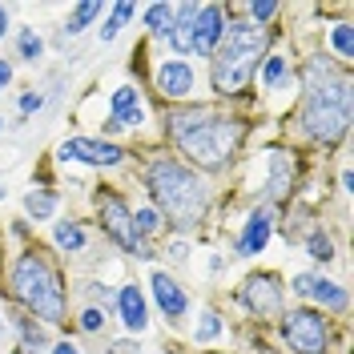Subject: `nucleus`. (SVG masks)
<instances>
[{
    "mask_svg": "<svg viewBox=\"0 0 354 354\" xmlns=\"http://www.w3.org/2000/svg\"><path fill=\"white\" fill-rule=\"evenodd\" d=\"M165 137H169V145L177 153L185 157L189 169L218 174L242 149L245 121L218 109V105H177V109L165 113Z\"/></svg>",
    "mask_w": 354,
    "mask_h": 354,
    "instance_id": "1",
    "label": "nucleus"
},
{
    "mask_svg": "<svg viewBox=\"0 0 354 354\" xmlns=\"http://www.w3.org/2000/svg\"><path fill=\"white\" fill-rule=\"evenodd\" d=\"M298 129L314 145H338L351 133V73L334 68L326 57H314L302 68V105Z\"/></svg>",
    "mask_w": 354,
    "mask_h": 354,
    "instance_id": "2",
    "label": "nucleus"
},
{
    "mask_svg": "<svg viewBox=\"0 0 354 354\" xmlns=\"http://www.w3.org/2000/svg\"><path fill=\"white\" fill-rule=\"evenodd\" d=\"M141 185H145V194L153 201V209L161 214V221H169L177 234L198 230L205 221V214H209V201H214L209 177L189 169L185 161H177L169 153H157L145 161Z\"/></svg>",
    "mask_w": 354,
    "mask_h": 354,
    "instance_id": "3",
    "label": "nucleus"
},
{
    "mask_svg": "<svg viewBox=\"0 0 354 354\" xmlns=\"http://www.w3.org/2000/svg\"><path fill=\"white\" fill-rule=\"evenodd\" d=\"M8 294L21 302L28 318H41L44 326H61L68 314V286L61 266L44 245H24L8 266Z\"/></svg>",
    "mask_w": 354,
    "mask_h": 354,
    "instance_id": "4",
    "label": "nucleus"
},
{
    "mask_svg": "<svg viewBox=\"0 0 354 354\" xmlns=\"http://www.w3.org/2000/svg\"><path fill=\"white\" fill-rule=\"evenodd\" d=\"M266 48H270V28H258L250 21H225V37H221L218 53L209 57V88L221 101L242 97L250 81L258 77Z\"/></svg>",
    "mask_w": 354,
    "mask_h": 354,
    "instance_id": "5",
    "label": "nucleus"
},
{
    "mask_svg": "<svg viewBox=\"0 0 354 354\" xmlns=\"http://www.w3.org/2000/svg\"><path fill=\"white\" fill-rule=\"evenodd\" d=\"M93 205H97V221H101V230L113 238V245H121L125 254L145 258V262L153 258V245L141 242V238H137V230H133V205L125 201V194H117L113 185H97Z\"/></svg>",
    "mask_w": 354,
    "mask_h": 354,
    "instance_id": "6",
    "label": "nucleus"
},
{
    "mask_svg": "<svg viewBox=\"0 0 354 354\" xmlns=\"http://www.w3.org/2000/svg\"><path fill=\"white\" fill-rule=\"evenodd\" d=\"M282 338L294 354H330V318L314 306H294L282 314Z\"/></svg>",
    "mask_w": 354,
    "mask_h": 354,
    "instance_id": "7",
    "label": "nucleus"
},
{
    "mask_svg": "<svg viewBox=\"0 0 354 354\" xmlns=\"http://www.w3.org/2000/svg\"><path fill=\"white\" fill-rule=\"evenodd\" d=\"M238 302H242L254 318H262V322H274V318H282L286 314V286H282V278L278 274H250L242 286H238Z\"/></svg>",
    "mask_w": 354,
    "mask_h": 354,
    "instance_id": "8",
    "label": "nucleus"
},
{
    "mask_svg": "<svg viewBox=\"0 0 354 354\" xmlns=\"http://www.w3.org/2000/svg\"><path fill=\"white\" fill-rule=\"evenodd\" d=\"M57 157L77 161V165H93V169H117V165H125L129 149L117 141H105V137H68V141H61Z\"/></svg>",
    "mask_w": 354,
    "mask_h": 354,
    "instance_id": "9",
    "label": "nucleus"
},
{
    "mask_svg": "<svg viewBox=\"0 0 354 354\" xmlns=\"http://www.w3.org/2000/svg\"><path fill=\"white\" fill-rule=\"evenodd\" d=\"M153 88L161 93V101H174V105H185L198 88V73L189 61L181 57H169V61H157L153 68Z\"/></svg>",
    "mask_w": 354,
    "mask_h": 354,
    "instance_id": "10",
    "label": "nucleus"
},
{
    "mask_svg": "<svg viewBox=\"0 0 354 354\" xmlns=\"http://www.w3.org/2000/svg\"><path fill=\"white\" fill-rule=\"evenodd\" d=\"M145 101H141V93H137V85H121L113 88L109 97V117H105V125H101V133H105V141H109V133H121V129H141L145 125Z\"/></svg>",
    "mask_w": 354,
    "mask_h": 354,
    "instance_id": "11",
    "label": "nucleus"
},
{
    "mask_svg": "<svg viewBox=\"0 0 354 354\" xmlns=\"http://www.w3.org/2000/svg\"><path fill=\"white\" fill-rule=\"evenodd\" d=\"M270 238H274V209L254 205L242 221V234L234 238V250H238V258H258V254H266Z\"/></svg>",
    "mask_w": 354,
    "mask_h": 354,
    "instance_id": "12",
    "label": "nucleus"
},
{
    "mask_svg": "<svg viewBox=\"0 0 354 354\" xmlns=\"http://www.w3.org/2000/svg\"><path fill=\"white\" fill-rule=\"evenodd\" d=\"M149 294H153V306L165 314V322H185V314H189V294L185 286L177 282L174 274H165V270H153L149 274Z\"/></svg>",
    "mask_w": 354,
    "mask_h": 354,
    "instance_id": "13",
    "label": "nucleus"
},
{
    "mask_svg": "<svg viewBox=\"0 0 354 354\" xmlns=\"http://www.w3.org/2000/svg\"><path fill=\"white\" fill-rule=\"evenodd\" d=\"M221 37H225V8L221 4H201L198 21H194V53L209 61L218 53Z\"/></svg>",
    "mask_w": 354,
    "mask_h": 354,
    "instance_id": "14",
    "label": "nucleus"
},
{
    "mask_svg": "<svg viewBox=\"0 0 354 354\" xmlns=\"http://www.w3.org/2000/svg\"><path fill=\"white\" fill-rule=\"evenodd\" d=\"M117 318H121V326L129 334H145V326H149V298L141 294V286L137 282H125V286L117 290Z\"/></svg>",
    "mask_w": 354,
    "mask_h": 354,
    "instance_id": "15",
    "label": "nucleus"
},
{
    "mask_svg": "<svg viewBox=\"0 0 354 354\" xmlns=\"http://www.w3.org/2000/svg\"><path fill=\"white\" fill-rule=\"evenodd\" d=\"M290 189H294V157L274 149L270 153V181H266V205L274 209L278 201L290 198Z\"/></svg>",
    "mask_w": 354,
    "mask_h": 354,
    "instance_id": "16",
    "label": "nucleus"
},
{
    "mask_svg": "<svg viewBox=\"0 0 354 354\" xmlns=\"http://www.w3.org/2000/svg\"><path fill=\"white\" fill-rule=\"evenodd\" d=\"M198 0H189V4H177L174 8V24H169V48H174L177 57H185V53H194V21H198Z\"/></svg>",
    "mask_w": 354,
    "mask_h": 354,
    "instance_id": "17",
    "label": "nucleus"
},
{
    "mask_svg": "<svg viewBox=\"0 0 354 354\" xmlns=\"http://www.w3.org/2000/svg\"><path fill=\"white\" fill-rule=\"evenodd\" d=\"M306 298H314V310H322V314H346V306H351V294L330 278H314Z\"/></svg>",
    "mask_w": 354,
    "mask_h": 354,
    "instance_id": "18",
    "label": "nucleus"
},
{
    "mask_svg": "<svg viewBox=\"0 0 354 354\" xmlns=\"http://www.w3.org/2000/svg\"><path fill=\"white\" fill-rule=\"evenodd\" d=\"M53 245H57L61 254H85L88 230L81 221H53Z\"/></svg>",
    "mask_w": 354,
    "mask_h": 354,
    "instance_id": "19",
    "label": "nucleus"
},
{
    "mask_svg": "<svg viewBox=\"0 0 354 354\" xmlns=\"http://www.w3.org/2000/svg\"><path fill=\"white\" fill-rule=\"evenodd\" d=\"M258 81H262V88H282L290 81V61L278 57V53H270L262 65H258Z\"/></svg>",
    "mask_w": 354,
    "mask_h": 354,
    "instance_id": "20",
    "label": "nucleus"
},
{
    "mask_svg": "<svg viewBox=\"0 0 354 354\" xmlns=\"http://www.w3.org/2000/svg\"><path fill=\"white\" fill-rule=\"evenodd\" d=\"M24 214L32 221H48L57 214V194H48V189H28V194H24Z\"/></svg>",
    "mask_w": 354,
    "mask_h": 354,
    "instance_id": "21",
    "label": "nucleus"
},
{
    "mask_svg": "<svg viewBox=\"0 0 354 354\" xmlns=\"http://www.w3.org/2000/svg\"><path fill=\"white\" fill-rule=\"evenodd\" d=\"M133 17H137V4H133V0H121V4H113V8H109V21L101 24V41H105V44L117 41V32H121V28H125Z\"/></svg>",
    "mask_w": 354,
    "mask_h": 354,
    "instance_id": "22",
    "label": "nucleus"
},
{
    "mask_svg": "<svg viewBox=\"0 0 354 354\" xmlns=\"http://www.w3.org/2000/svg\"><path fill=\"white\" fill-rule=\"evenodd\" d=\"M97 17H101V0H85V4H77V8L68 12V21H65V37H81Z\"/></svg>",
    "mask_w": 354,
    "mask_h": 354,
    "instance_id": "23",
    "label": "nucleus"
},
{
    "mask_svg": "<svg viewBox=\"0 0 354 354\" xmlns=\"http://www.w3.org/2000/svg\"><path fill=\"white\" fill-rule=\"evenodd\" d=\"M21 351L24 354H48V334L44 326H37V318H21Z\"/></svg>",
    "mask_w": 354,
    "mask_h": 354,
    "instance_id": "24",
    "label": "nucleus"
},
{
    "mask_svg": "<svg viewBox=\"0 0 354 354\" xmlns=\"http://www.w3.org/2000/svg\"><path fill=\"white\" fill-rule=\"evenodd\" d=\"M169 24H174V4L157 0V4L145 8V28H149L153 37H169Z\"/></svg>",
    "mask_w": 354,
    "mask_h": 354,
    "instance_id": "25",
    "label": "nucleus"
},
{
    "mask_svg": "<svg viewBox=\"0 0 354 354\" xmlns=\"http://www.w3.org/2000/svg\"><path fill=\"white\" fill-rule=\"evenodd\" d=\"M330 44H334V53H338V61L342 65H351L354 61V24L351 21H338L330 28Z\"/></svg>",
    "mask_w": 354,
    "mask_h": 354,
    "instance_id": "26",
    "label": "nucleus"
},
{
    "mask_svg": "<svg viewBox=\"0 0 354 354\" xmlns=\"http://www.w3.org/2000/svg\"><path fill=\"white\" fill-rule=\"evenodd\" d=\"M161 225H165V221H161V214H157L153 205H137V209H133V230H137L141 242H149Z\"/></svg>",
    "mask_w": 354,
    "mask_h": 354,
    "instance_id": "27",
    "label": "nucleus"
},
{
    "mask_svg": "<svg viewBox=\"0 0 354 354\" xmlns=\"http://www.w3.org/2000/svg\"><path fill=\"white\" fill-rule=\"evenodd\" d=\"M17 53H21V61L37 65V61H41V53H44L41 32H37V28H21V32H17Z\"/></svg>",
    "mask_w": 354,
    "mask_h": 354,
    "instance_id": "28",
    "label": "nucleus"
},
{
    "mask_svg": "<svg viewBox=\"0 0 354 354\" xmlns=\"http://www.w3.org/2000/svg\"><path fill=\"white\" fill-rule=\"evenodd\" d=\"M306 254L314 258V262H334V238L326 234V230H310Z\"/></svg>",
    "mask_w": 354,
    "mask_h": 354,
    "instance_id": "29",
    "label": "nucleus"
},
{
    "mask_svg": "<svg viewBox=\"0 0 354 354\" xmlns=\"http://www.w3.org/2000/svg\"><path fill=\"white\" fill-rule=\"evenodd\" d=\"M221 334V314L218 310H201V322L194 326V342H214Z\"/></svg>",
    "mask_w": 354,
    "mask_h": 354,
    "instance_id": "30",
    "label": "nucleus"
},
{
    "mask_svg": "<svg viewBox=\"0 0 354 354\" xmlns=\"http://www.w3.org/2000/svg\"><path fill=\"white\" fill-rule=\"evenodd\" d=\"M278 12H282V8H278L274 0H250V4H245V17H250V24H258V28H266Z\"/></svg>",
    "mask_w": 354,
    "mask_h": 354,
    "instance_id": "31",
    "label": "nucleus"
},
{
    "mask_svg": "<svg viewBox=\"0 0 354 354\" xmlns=\"http://www.w3.org/2000/svg\"><path fill=\"white\" fill-rule=\"evenodd\" d=\"M77 322H81V330H85V334H101L105 326H109V314H105V306H97V302H93V306L81 310V318H77Z\"/></svg>",
    "mask_w": 354,
    "mask_h": 354,
    "instance_id": "32",
    "label": "nucleus"
},
{
    "mask_svg": "<svg viewBox=\"0 0 354 354\" xmlns=\"http://www.w3.org/2000/svg\"><path fill=\"white\" fill-rule=\"evenodd\" d=\"M44 105V93H37V88H28V93H21V101H17V109H21V117H28V113H37Z\"/></svg>",
    "mask_w": 354,
    "mask_h": 354,
    "instance_id": "33",
    "label": "nucleus"
},
{
    "mask_svg": "<svg viewBox=\"0 0 354 354\" xmlns=\"http://www.w3.org/2000/svg\"><path fill=\"white\" fill-rule=\"evenodd\" d=\"M314 278H318V274H310V270H302V274H294V282H290V290H294L298 298H306V294H310V286H314Z\"/></svg>",
    "mask_w": 354,
    "mask_h": 354,
    "instance_id": "34",
    "label": "nucleus"
},
{
    "mask_svg": "<svg viewBox=\"0 0 354 354\" xmlns=\"http://www.w3.org/2000/svg\"><path fill=\"white\" fill-rule=\"evenodd\" d=\"M88 294H93V298H97L101 306H109L113 298H117V294H113V290L105 286V282H88Z\"/></svg>",
    "mask_w": 354,
    "mask_h": 354,
    "instance_id": "35",
    "label": "nucleus"
},
{
    "mask_svg": "<svg viewBox=\"0 0 354 354\" xmlns=\"http://www.w3.org/2000/svg\"><path fill=\"white\" fill-rule=\"evenodd\" d=\"M48 354H85V351H81L77 342H68V338H61V342H53V346H48Z\"/></svg>",
    "mask_w": 354,
    "mask_h": 354,
    "instance_id": "36",
    "label": "nucleus"
},
{
    "mask_svg": "<svg viewBox=\"0 0 354 354\" xmlns=\"http://www.w3.org/2000/svg\"><path fill=\"white\" fill-rule=\"evenodd\" d=\"M8 81H12V65H8V61L0 57V88L8 85Z\"/></svg>",
    "mask_w": 354,
    "mask_h": 354,
    "instance_id": "37",
    "label": "nucleus"
},
{
    "mask_svg": "<svg viewBox=\"0 0 354 354\" xmlns=\"http://www.w3.org/2000/svg\"><path fill=\"white\" fill-rule=\"evenodd\" d=\"M169 258H174V262H185V242H174V245H169Z\"/></svg>",
    "mask_w": 354,
    "mask_h": 354,
    "instance_id": "38",
    "label": "nucleus"
},
{
    "mask_svg": "<svg viewBox=\"0 0 354 354\" xmlns=\"http://www.w3.org/2000/svg\"><path fill=\"white\" fill-rule=\"evenodd\" d=\"M4 32H8V8L0 4V41H4Z\"/></svg>",
    "mask_w": 354,
    "mask_h": 354,
    "instance_id": "39",
    "label": "nucleus"
},
{
    "mask_svg": "<svg viewBox=\"0 0 354 354\" xmlns=\"http://www.w3.org/2000/svg\"><path fill=\"white\" fill-rule=\"evenodd\" d=\"M342 189H346V194L354 189V174H351V169H342Z\"/></svg>",
    "mask_w": 354,
    "mask_h": 354,
    "instance_id": "40",
    "label": "nucleus"
},
{
    "mask_svg": "<svg viewBox=\"0 0 354 354\" xmlns=\"http://www.w3.org/2000/svg\"><path fill=\"white\" fill-rule=\"evenodd\" d=\"M0 338H4V318H0Z\"/></svg>",
    "mask_w": 354,
    "mask_h": 354,
    "instance_id": "41",
    "label": "nucleus"
},
{
    "mask_svg": "<svg viewBox=\"0 0 354 354\" xmlns=\"http://www.w3.org/2000/svg\"><path fill=\"white\" fill-rule=\"evenodd\" d=\"M0 201H4V185H0Z\"/></svg>",
    "mask_w": 354,
    "mask_h": 354,
    "instance_id": "42",
    "label": "nucleus"
},
{
    "mask_svg": "<svg viewBox=\"0 0 354 354\" xmlns=\"http://www.w3.org/2000/svg\"><path fill=\"white\" fill-rule=\"evenodd\" d=\"M0 129H4V117H0Z\"/></svg>",
    "mask_w": 354,
    "mask_h": 354,
    "instance_id": "43",
    "label": "nucleus"
}]
</instances>
